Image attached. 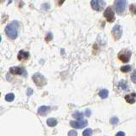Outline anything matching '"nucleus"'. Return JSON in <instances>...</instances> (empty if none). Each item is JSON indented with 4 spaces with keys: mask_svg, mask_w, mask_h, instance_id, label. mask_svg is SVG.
<instances>
[{
    "mask_svg": "<svg viewBox=\"0 0 136 136\" xmlns=\"http://www.w3.org/2000/svg\"><path fill=\"white\" fill-rule=\"evenodd\" d=\"M87 123L88 122L86 120H81V121H78V122H75V121H71L70 122V124L72 128H84V127L87 126Z\"/></svg>",
    "mask_w": 136,
    "mask_h": 136,
    "instance_id": "nucleus-8",
    "label": "nucleus"
},
{
    "mask_svg": "<svg viewBox=\"0 0 136 136\" xmlns=\"http://www.w3.org/2000/svg\"><path fill=\"white\" fill-rule=\"evenodd\" d=\"M9 71L11 74H13V75H22V74L25 73L24 69L20 68V67H17V66L11 67L9 69Z\"/></svg>",
    "mask_w": 136,
    "mask_h": 136,
    "instance_id": "nucleus-9",
    "label": "nucleus"
},
{
    "mask_svg": "<svg viewBox=\"0 0 136 136\" xmlns=\"http://www.w3.org/2000/svg\"><path fill=\"white\" fill-rule=\"evenodd\" d=\"M131 79L134 83H136V70L133 72V74L131 75Z\"/></svg>",
    "mask_w": 136,
    "mask_h": 136,
    "instance_id": "nucleus-23",
    "label": "nucleus"
},
{
    "mask_svg": "<svg viewBox=\"0 0 136 136\" xmlns=\"http://www.w3.org/2000/svg\"><path fill=\"white\" fill-rule=\"evenodd\" d=\"M72 116L74 117L75 118H77V119H78L79 121H81V120H83V114L82 113V112H75V113H73Z\"/></svg>",
    "mask_w": 136,
    "mask_h": 136,
    "instance_id": "nucleus-15",
    "label": "nucleus"
},
{
    "mask_svg": "<svg viewBox=\"0 0 136 136\" xmlns=\"http://www.w3.org/2000/svg\"><path fill=\"white\" fill-rule=\"evenodd\" d=\"M33 80L34 81L35 84L38 87H43L46 84V79L43 75H41L40 73H36L35 75L33 76Z\"/></svg>",
    "mask_w": 136,
    "mask_h": 136,
    "instance_id": "nucleus-5",
    "label": "nucleus"
},
{
    "mask_svg": "<svg viewBox=\"0 0 136 136\" xmlns=\"http://www.w3.org/2000/svg\"><path fill=\"white\" fill-rule=\"evenodd\" d=\"M14 99V94H8L6 96H5V100H7V101L9 102H11L13 101Z\"/></svg>",
    "mask_w": 136,
    "mask_h": 136,
    "instance_id": "nucleus-17",
    "label": "nucleus"
},
{
    "mask_svg": "<svg viewBox=\"0 0 136 136\" xmlns=\"http://www.w3.org/2000/svg\"><path fill=\"white\" fill-rule=\"evenodd\" d=\"M117 122H118V118L116 117H112V119H111V123L113 124V125L117 124Z\"/></svg>",
    "mask_w": 136,
    "mask_h": 136,
    "instance_id": "nucleus-20",
    "label": "nucleus"
},
{
    "mask_svg": "<svg viewBox=\"0 0 136 136\" xmlns=\"http://www.w3.org/2000/svg\"><path fill=\"white\" fill-rule=\"evenodd\" d=\"M33 94V89H29L28 91H27V95H31Z\"/></svg>",
    "mask_w": 136,
    "mask_h": 136,
    "instance_id": "nucleus-27",
    "label": "nucleus"
},
{
    "mask_svg": "<svg viewBox=\"0 0 136 136\" xmlns=\"http://www.w3.org/2000/svg\"><path fill=\"white\" fill-rule=\"evenodd\" d=\"M64 2H65V0H57V4H58L59 6H61V4H63Z\"/></svg>",
    "mask_w": 136,
    "mask_h": 136,
    "instance_id": "nucleus-24",
    "label": "nucleus"
},
{
    "mask_svg": "<svg viewBox=\"0 0 136 136\" xmlns=\"http://www.w3.org/2000/svg\"><path fill=\"white\" fill-rule=\"evenodd\" d=\"M90 114H91V112H90V110H86V113H85L86 116H87V117L90 116Z\"/></svg>",
    "mask_w": 136,
    "mask_h": 136,
    "instance_id": "nucleus-26",
    "label": "nucleus"
},
{
    "mask_svg": "<svg viewBox=\"0 0 136 136\" xmlns=\"http://www.w3.org/2000/svg\"><path fill=\"white\" fill-rule=\"evenodd\" d=\"M116 136H125V134L123 132H118L117 134H116Z\"/></svg>",
    "mask_w": 136,
    "mask_h": 136,
    "instance_id": "nucleus-25",
    "label": "nucleus"
},
{
    "mask_svg": "<svg viewBox=\"0 0 136 136\" xmlns=\"http://www.w3.org/2000/svg\"><path fill=\"white\" fill-rule=\"evenodd\" d=\"M131 70V66H124L121 67V71L122 72H128Z\"/></svg>",
    "mask_w": 136,
    "mask_h": 136,
    "instance_id": "nucleus-18",
    "label": "nucleus"
},
{
    "mask_svg": "<svg viewBox=\"0 0 136 136\" xmlns=\"http://www.w3.org/2000/svg\"><path fill=\"white\" fill-rule=\"evenodd\" d=\"M125 100L129 104H134L136 100V94L133 93L131 94H128V95L125 96Z\"/></svg>",
    "mask_w": 136,
    "mask_h": 136,
    "instance_id": "nucleus-11",
    "label": "nucleus"
},
{
    "mask_svg": "<svg viewBox=\"0 0 136 136\" xmlns=\"http://www.w3.org/2000/svg\"><path fill=\"white\" fill-rule=\"evenodd\" d=\"M131 51L128 49H122L118 53V59L124 63H127L131 58Z\"/></svg>",
    "mask_w": 136,
    "mask_h": 136,
    "instance_id": "nucleus-3",
    "label": "nucleus"
},
{
    "mask_svg": "<svg viewBox=\"0 0 136 136\" xmlns=\"http://www.w3.org/2000/svg\"><path fill=\"white\" fill-rule=\"evenodd\" d=\"M127 5V0H115L114 1V9L118 14H122L125 11Z\"/></svg>",
    "mask_w": 136,
    "mask_h": 136,
    "instance_id": "nucleus-2",
    "label": "nucleus"
},
{
    "mask_svg": "<svg viewBox=\"0 0 136 136\" xmlns=\"http://www.w3.org/2000/svg\"><path fill=\"white\" fill-rule=\"evenodd\" d=\"M129 10L133 14H136V5H134V4H130Z\"/></svg>",
    "mask_w": 136,
    "mask_h": 136,
    "instance_id": "nucleus-19",
    "label": "nucleus"
},
{
    "mask_svg": "<svg viewBox=\"0 0 136 136\" xmlns=\"http://www.w3.org/2000/svg\"><path fill=\"white\" fill-rule=\"evenodd\" d=\"M52 38H53V35H52V33H49V34L46 36V38H45V40H46L47 42H49Z\"/></svg>",
    "mask_w": 136,
    "mask_h": 136,
    "instance_id": "nucleus-21",
    "label": "nucleus"
},
{
    "mask_svg": "<svg viewBox=\"0 0 136 136\" xmlns=\"http://www.w3.org/2000/svg\"><path fill=\"white\" fill-rule=\"evenodd\" d=\"M92 134H93V131L91 128H87L83 132V136H91Z\"/></svg>",
    "mask_w": 136,
    "mask_h": 136,
    "instance_id": "nucleus-16",
    "label": "nucleus"
},
{
    "mask_svg": "<svg viewBox=\"0 0 136 136\" xmlns=\"http://www.w3.org/2000/svg\"><path fill=\"white\" fill-rule=\"evenodd\" d=\"M18 27L19 24L16 20H14L13 22L7 25L6 28H5V33H6L7 36L10 39H15L17 38V35H18Z\"/></svg>",
    "mask_w": 136,
    "mask_h": 136,
    "instance_id": "nucleus-1",
    "label": "nucleus"
},
{
    "mask_svg": "<svg viewBox=\"0 0 136 136\" xmlns=\"http://www.w3.org/2000/svg\"><path fill=\"white\" fill-rule=\"evenodd\" d=\"M47 124L49 127H55L57 124V121L55 118H49V119L47 120Z\"/></svg>",
    "mask_w": 136,
    "mask_h": 136,
    "instance_id": "nucleus-13",
    "label": "nucleus"
},
{
    "mask_svg": "<svg viewBox=\"0 0 136 136\" xmlns=\"http://www.w3.org/2000/svg\"><path fill=\"white\" fill-rule=\"evenodd\" d=\"M18 60L20 61H27V60L29 59V53L28 52H26L24 50H20L18 54Z\"/></svg>",
    "mask_w": 136,
    "mask_h": 136,
    "instance_id": "nucleus-10",
    "label": "nucleus"
},
{
    "mask_svg": "<svg viewBox=\"0 0 136 136\" xmlns=\"http://www.w3.org/2000/svg\"><path fill=\"white\" fill-rule=\"evenodd\" d=\"M49 109H50V108H49V106H41V107L38 108V112L39 115L44 116L45 114H46L47 112L49 111Z\"/></svg>",
    "mask_w": 136,
    "mask_h": 136,
    "instance_id": "nucleus-12",
    "label": "nucleus"
},
{
    "mask_svg": "<svg viewBox=\"0 0 136 136\" xmlns=\"http://www.w3.org/2000/svg\"><path fill=\"white\" fill-rule=\"evenodd\" d=\"M91 7L94 10L101 11L106 7V2L104 0H91Z\"/></svg>",
    "mask_w": 136,
    "mask_h": 136,
    "instance_id": "nucleus-4",
    "label": "nucleus"
},
{
    "mask_svg": "<svg viewBox=\"0 0 136 136\" xmlns=\"http://www.w3.org/2000/svg\"><path fill=\"white\" fill-rule=\"evenodd\" d=\"M99 95H100V97L102 98V99H106V98L108 96V90H106V89L100 90V93H99Z\"/></svg>",
    "mask_w": 136,
    "mask_h": 136,
    "instance_id": "nucleus-14",
    "label": "nucleus"
},
{
    "mask_svg": "<svg viewBox=\"0 0 136 136\" xmlns=\"http://www.w3.org/2000/svg\"><path fill=\"white\" fill-rule=\"evenodd\" d=\"M68 136H77V133L75 130H71L68 133Z\"/></svg>",
    "mask_w": 136,
    "mask_h": 136,
    "instance_id": "nucleus-22",
    "label": "nucleus"
},
{
    "mask_svg": "<svg viewBox=\"0 0 136 136\" xmlns=\"http://www.w3.org/2000/svg\"><path fill=\"white\" fill-rule=\"evenodd\" d=\"M112 34L115 40H119L122 35V29L121 27V26H119V25L114 26L112 30Z\"/></svg>",
    "mask_w": 136,
    "mask_h": 136,
    "instance_id": "nucleus-7",
    "label": "nucleus"
},
{
    "mask_svg": "<svg viewBox=\"0 0 136 136\" xmlns=\"http://www.w3.org/2000/svg\"><path fill=\"white\" fill-rule=\"evenodd\" d=\"M104 16L108 22L112 23L115 20V12L113 11L112 7H107L106 9L104 11Z\"/></svg>",
    "mask_w": 136,
    "mask_h": 136,
    "instance_id": "nucleus-6",
    "label": "nucleus"
}]
</instances>
